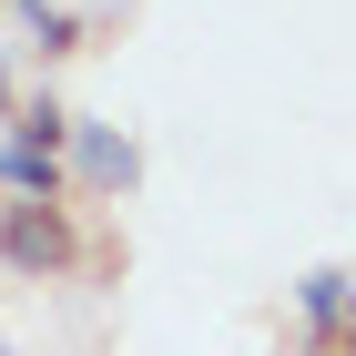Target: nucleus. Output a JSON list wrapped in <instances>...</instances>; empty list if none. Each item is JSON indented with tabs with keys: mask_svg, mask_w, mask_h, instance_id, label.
<instances>
[{
	"mask_svg": "<svg viewBox=\"0 0 356 356\" xmlns=\"http://www.w3.org/2000/svg\"><path fill=\"white\" fill-rule=\"evenodd\" d=\"M0 265L21 275V285H61V275L82 265L72 204H0Z\"/></svg>",
	"mask_w": 356,
	"mask_h": 356,
	"instance_id": "1",
	"label": "nucleus"
},
{
	"mask_svg": "<svg viewBox=\"0 0 356 356\" xmlns=\"http://www.w3.org/2000/svg\"><path fill=\"white\" fill-rule=\"evenodd\" d=\"M143 173L133 133H112V122H82L72 112V143H61V184H72V204H122Z\"/></svg>",
	"mask_w": 356,
	"mask_h": 356,
	"instance_id": "2",
	"label": "nucleus"
},
{
	"mask_svg": "<svg viewBox=\"0 0 356 356\" xmlns=\"http://www.w3.org/2000/svg\"><path fill=\"white\" fill-rule=\"evenodd\" d=\"M346 296H356V275H346V265H316V275H296L305 356H346Z\"/></svg>",
	"mask_w": 356,
	"mask_h": 356,
	"instance_id": "3",
	"label": "nucleus"
},
{
	"mask_svg": "<svg viewBox=\"0 0 356 356\" xmlns=\"http://www.w3.org/2000/svg\"><path fill=\"white\" fill-rule=\"evenodd\" d=\"M0 193L10 204H72V184H61V153H31V143L0 133Z\"/></svg>",
	"mask_w": 356,
	"mask_h": 356,
	"instance_id": "4",
	"label": "nucleus"
},
{
	"mask_svg": "<svg viewBox=\"0 0 356 356\" xmlns=\"http://www.w3.org/2000/svg\"><path fill=\"white\" fill-rule=\"evenodd\" d=\"M10 21L31 31L41 61H72V51H82V10H61V0H10Z\"/></svg>",
	"mask_w": 356,
	"mask_h": 356,
	"instance_id": "5",
	"label": "nucleus"
},
{
	"mask_svg": "<svg viewBox=\"0 0 356 356\" xmlns=\"http://www.w3.org/2000/svg\"><path fill=\"white\" fill-rule=\"evenodd\" d=\"M10 143H31V153H61V143H72V102H51V92L10 102Z\"/></svg>",
	"mask_w": 356,
	"mask_h": 356,
	"instance_id": "6",
	"label": "nucleus"
},
{
	"mask_svg": "<svg viewBox=\"0 0 356 356\" xmlns=\"http://www.w3.org/2000/svg\"><path fill=\"white\" fill-rule=\"evenodd\" d=\"M0 112H10V82H0Z\"/></svg>",
	"mask_w": 356,
	"mask_h": 356,
	"instance_id": "7",
	"label": "nucleus"
},
{
	"mask_svg": "<svg viewBox=\"0 0 356 356\" xmlns=\"http://www.w3.org/2000/svg\"><path fill=\"white\" fill-rule=\"evenodd\" d=\"M0 356H10V336H0Z\"/></svg>",
	"mask_w": 356,
	"mask_h": 356,
	"instance_id": "8",
	"label": "nucleus"
},
{
	"mask_svg": "<svg viewBox=\"0 0 356 356\" xmlns=\"http://www.w3.org/2000/svg\"><path fill=\"white\" fill-rule=\"evenodd\" d=\"M0 10H10V0H0Z\"/></svg>",
	"mask_w": 356,
	"mask_h": 356,
	"instance_id": "9",
	"label": "nucleus"
}]
</instances>
